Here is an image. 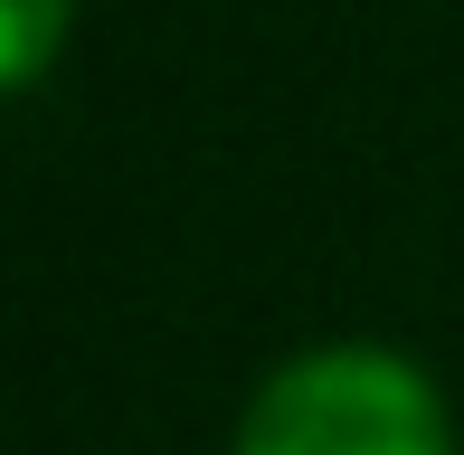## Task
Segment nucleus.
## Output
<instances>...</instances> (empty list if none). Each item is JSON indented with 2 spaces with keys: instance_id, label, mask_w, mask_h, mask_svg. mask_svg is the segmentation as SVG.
<instances>
[{
  "instance_id": "obj_1",
  "label": "nucleus",
  "mask_w": 464,
  "mask_h": 455,
  "mask_svg": "<svg viewBox=\"0 0 464 455\" xmlns=\"http://www.w3.org/2000/svg\"><path fill=\"white\" fill-rule=\"evenodd\" d=\"M227 455H455V408L408 351L323 342L256 380Z\"/></svg>"
},
{
  "instance_id": "obj_2",
  "label": "nucleus",
  "mask_w": 464,
  "mask_h": 455,
  "mask_svg": "<svg viewBox=\"0 0 464 455\" xmlns=\"http://www.w3.org/2000/svg\"><path fill=\"white\" fill-rule=\"evenodd\" d=\"M0 19H10V67H0V86L29 95L38 76L57 67V38H67L76 0H0Z\"/></svg>"
}]
</instances>
